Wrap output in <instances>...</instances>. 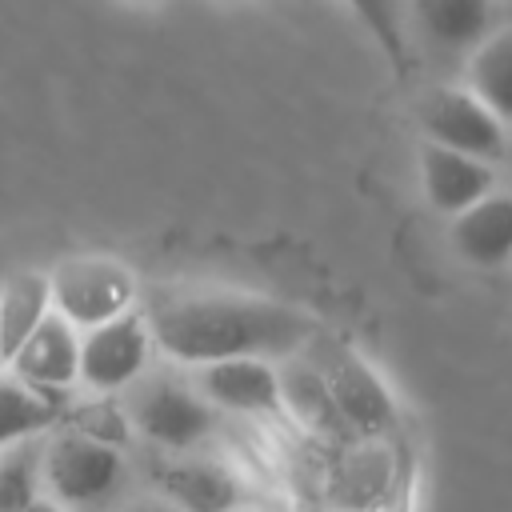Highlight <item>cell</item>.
I'll return each mask as SVG.
<instances>
[{"label":"cell","mask_w":512,"mask_h":512,"mask_svg":"<svg viewBox=\"0 0 512 512\" xmlns=\"http://www.w3.org/2000/svg\"><path fill=\"white\" fill-rule=\"evenodd\" d=\"M152 344L188 368H208L220 360H268L300 352L316 340V324L276 300L240 292H196L172 296L152 316Z\"/></svg>","instance_id":"1"},{"label":"cell","mask_w":512,"mask_h":512,"mask_svg":"<svg viewBox=\"0 0 512 512\" xmlns=\"http://www.w3.org/2000/svg\"><path fill=\"white\" fill-rule=\"evenodd\" d=\"M320 488L332 512H384L408 504V464L388 440H348L328 448Z\"/></svg>","instance_id":"2"},{"label":"cell","mask_w":512,"mask_h":512,"mask_svg":"<svg viewBox=\"0 0 512 512\" xmlns=\"http://www.w3.org/2000/svg\"><path fill=\"white\" fill-rule=\"evenodd\" d=\"M52 312L80 336L132 312L136 276L112 256H72L48 272Z\"/></svg>","instance_id":"3"},{"label":"cell","mask_w":512,"mask_h":512,"mask_svg":"<svg viewBox=\"0 0 512 512\" xmlns=\"http://www.w3.org/2000/svg\"><path fill=\"white\" fill-rule=\"evenodd\" d=\"M312 364L328 384V396L336 404V416L348 432V440H388L396 432V400L388 392V384L376 376L372 364H364L356 352L328 344V340H312Z\"/></svg>","instance_id":"4"},{"label":"cell","mask_w":512,"mask_h":512,"mask_svg":"<svg viewBox=\"0 0 512 512\" xmlns=\"http://www.w3.org/2000/svg\"><path fill=\"white\" fill-rule=\"evenodd\" d=\"M124 484V452L84 440L68 428L44 440V492L64 512H96Z\"/></svg>","instance_id":"5"},{"label":"cell","mask_w":512,"mask_h":512,"mask_svg":"<svg viewBox=\"0 0 512 512\" xmlns=\"http://www.w3.org/2000/svg\"><path fill=\"white\" fill-rule=\"evenodd\" d=\"M128 420L148 444H156L172 456H188L216 432L220 412L196 388L156 376L136 388V396L128 404Z\"/></svg>","instance_id":"6"},{"label":"cell","mask_w":512,"mask_h":512,"mask_svg":"<svg viewBox=\"0 0 512 512\" xmlns=\"http://www.w3.org/2000/svg\"><path fill=\"white\" fill-rule=\"evenodd\" d=\"M152 328L144 312H128L80 336V384L92 396H116L132 388L152 360Z\"/></svg>","instance_id":"7"},{"label":"cell","mask_w":512,"mask_h":512,"mask_svg":"<svg viewBox=\"0 0 512 512\" xmlns=\"http://www.w3.org/2000/svg\"><path fill=\"white\" fill-rule=\"evenodd\" d=\"M428 144L492 164L504 152V124L468 92V88H436L420 112Z\"/></svg>","instance_id":"8"},{"label":"cell","mask_w":512,"mask_h":512,"mask_svg":"<svg viewBox=\"0 0 512 512\" xmlns=\"http://www.w3.org/2000/svg\"><path fill=\"white\" fill-rule=\"evenodd\" d=\"M12 380H20L24 388L60 400L72 392V384H80V332L72 324H64L56 312L12 352V360L4 364Z\"/></svg>","instance_id":"9"},{"label":"cell","mask_w":512,"mask_h":512,"mask_svg":"<svg viewBox=\"0 0 512 512\" xmlns=\"http://www.w3.org/2000/svg\"><path fill=\"white\" fill-rule=\"evenodd\" d=\"M196 392L216 412H240V416H284L280 404V368L268 360H220L208 368H196Z\"/></svg>","instance_id":"10"},{"label":"cell","mask_w":512,"mask_h":512,"mask_svg":"<svg viewBox=\"0 0 512 512\" xmlns=\"http://www.w3.org/2000/svg\"><path fill=\"white\" fill-rule=\"evenodd\" d=\"M164 504L176 512H240L248 508V488L240 472L212 456H176L160 468Z\"/></svg>","instance_id":"11"},{"label":"cell","mask_w":512,"mask_h":512,"mask_svg":"<svg viewBox=\"0 0 512 512\" xmlns=\"http://www.w3.org/2000/svg\"><path fill=\"white\" fill-rule=\"evenodd\" d=\"M420 176H424V192H428L432 208H440L452 220L496 192V168L492 164L448 152V148H436V144H424Z\"/></svg>","instance_id":"12"},{"label":"cell","mask_w":512,"mask_h":512,"mask_svg":"<svg viewBox=\"0 0 512 512\" xmlns=\"http://www.w3.org/2000/svg\"><path fill=\"white\" fill-rule=\"evenodd\" d=\"M280 404H284V416L304 432L312 436L320 448H340L348 444V432L336 416V404L328 396V384L324 376L316 372V364L304 356V360H292L288 368H280Z\"/></svg>","instance_id":"13"},{"label":"cell","mask_w":512,"mask_h":512,"mask_svg":"<svg viewBox=\"0 0 512 512\" xmlns=\"http://www.w3.org/2000/svg\"><path fill=\"white\" fill-rule=\"evenodd\" d=\"M456 252L476 268H500L512 260V192H492L452 220Z\"/></svg>","instance_id":"14"},{"label":"cell","mask_w":512,"mask_h":512,"mask_svg":"<svg viewBox=\"0 0 512 512\" xmlns=\"http://www.w3.org/2000/svg\"><path fill=\"white\" fill-rule=\"evenodd\" d=\"M52 316V288L44 272H16L0 288V356L4 364L12 352Z\"/></svg>","instance_id":"15"},{"label":"cell","mask_w":512,"mask_h":512,"mask_svg":"<svg viewBox=\"0 0 512 512\" xmlns=\"http://www.w3.org/2000/svg\"><path fill=\"white\" fill-rule=\"evenodd\" d=\"M464 88L504 128L512 124V28H496L480 48H472L464 68Z\"/></svg>","instance_id":"16"},{"label":"cell","mask_w":512,"mask_h":512,"mask_svg":"<svg viewBox=\"0 0 512 512\" xmlns=\"http://www.w3.org/2000/svg\"><path fill=\"white\" fill-rule=\"evenodd\" d=\"M60 416H64L60 400H48V396L24 388L8 372L0 376V452L16 448L24 440H40L48 428L60 424Z\"/></svg>","instance_id":"17"},{"label":"cell","mask_w":512,"mask_h":512,"mask_svg":"<svg viewBox=\"0 0 512 512\" xmlns=\"http://www.w3.org/2000/svg\"><path fill=\"white\" fill-rule=\"evenodd\" d=\"M420 24L440 48H480L488 40L492 8L476 0H436L420 8Z\"/></svg>","instance_id":"18"},{"label":"cell","mask_w":512,"mask_h":512,"mask_svg":"<svg viewBox=\"0 0 512 512\" xmlns=\"http://www.w3.org/2000/svg\"><path fill=\"white\" fill-rule=\"evenodd\" d=\"M44 492V444L24 440L0 452V512H28Z\"/></svg>","instance_id":"19"},{"label":"cell","mask_w":512,"mask_h":512,"mask_svg":"<svg viewBox=\"0 0 512 512\" xmlns=\"http://www.w3.org/2000/svg\"><path fill=\"white\" fill-rule=\"evenodd\" d=\"M60 420H64L68 432H76L84 440H96L104 448H116V452L132 436V420H128V412L112 396H92V400H80L72 408L64 404V416Z\"/></svg>","instance_id":"20"},{"label":"cell","mask_w":512,"mask_h":512,"mask_svg":"<svg viewBox=\"0 0 512 512\" xmlns=\"http://www.w3.org/2000/svg\"><path fill=\"white\" fill-rule=\"evenodd\" d=\"M128 512H176V508L164 504V500H144V504H136V508H128Z\"/></svg>","instance_id":"21"},{"label":"cell","mask_w":512,"mask_h":512,"mask_svg":"<svg viewBox=\"0 0 512 512\" xmlns=\"http://www.w3.org/2000/svg\"><path fill=\"white\" fill-rule=\"evenodd\" d=\"M28 512H64V508H60V504H52L48 496H40V500H36V504H32Z\"/></svg>","instance_id":"22"},{"label":"cell","mask_w":512,"mask_h":512,"mask_svg":"<svg viewBox=\"0 0 512 512\" xmlns=\"http://www.w3.org/2000/svg\"><path fill=\"white\" fill-rule=\"evenodd\" d=\"M240 512H248V508H240Z\"/></svg>","instance_id":"23"},{"label":"cell","mask_w":512,"mask_h":512,"mask_svg":"<svg viewBox=\"0 0 512 512\" xmlns=\"http://www.w3.org/2000/svg\"><path fill=\"white\" fill-rule=\"evenodd\" d=\"M0 364H4V356H0Z\"/></svg>","instance_id":"24"}]
</instances>
